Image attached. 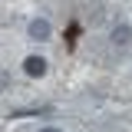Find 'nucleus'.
Here are the masks:
<instances>
[{"mask_svg": "<svg viewBox=\"0 0 132 132\" xmlns=\"http://www.w3.org/2000/svg\"><path fill=\"white\" fill-rule=\"evenodd\" d=\"M27 33H30V40H50V33H53V27H50V20H43V16H36V20H30V27H27Z\"/></svg>", "mask_w": 132, "mask_h": 132, "instance_id": "f257e3e1", "label": "nucleus"}, {"mask_svg": "<svg viewBox=\"0 0 132 132\" xmlns=\"http://www.w3.org/2000/svg\"><path fill=\"white\" fill-rule=\"evenodd\" d=\"M23 69H27V76L36 79V76L46 73V60H43V56H27V60H23Z\"/></svg>", "mask_w": 132, "mask_h": 132, "instance_id": "f03ea898", "label": "nucleus"}, {"mask_svg": "<svg viewBox=\"0 0 132 132\" xmlns=\"http://www.w3.org/2000/svg\"><path fill=\"white\" fill-rule=\"evenodd\" d=\"M129 36H132L129 27H116V33H112V40H116V43H129Z\"/></svg>", "mask_w": 132, "mask_h": 132, "instance_id": "7ed1b4c3", "label": "nucleus"}, {"mask_svg": "<svg viewBox=\"0 0 132 132\" xmlns=\"http://www.w3.org/2000/svg\"><path fill=\"white\" fill-rule=\"evenodd\" d=\"M40 132H60V129H56V126H46V129H40Z\"/></svg>", "mask_w": 132, "mask_h": 132, "instance_id": "20e7f679", "label": "nucleus"}]
</instances>
